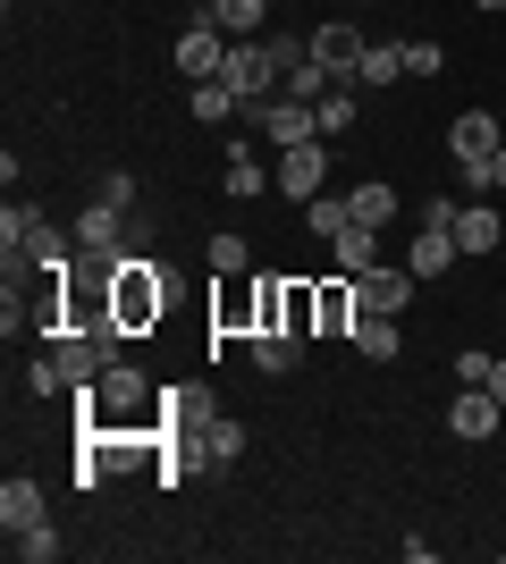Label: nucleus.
<instances>
[{"instance_id":"obj_29","label":"nucleus","mask_w":506,"mask_h":564,"mask_svg":"<svg viewBox=\"0 0 506 564\" xmlns=\"http://www.w3.org/2000/svg\"><path fill=\"white\" fill-rule=\"evenodd\" d=\"M330 85H337V76L321 68V59H304V68H288V76H279V94H295V101H321Z\"/></svg>"},{"instance_id":"obj_36","label":"nucleus","mask_w":506,"mask_h":564,"mask_svg":"<svg viewBox=\"0 0 506 564\" xmlns=\"http://www.w3.org/2000/svg\"><path fill=\"white\" fill-rule=\"evenodd\" d=\"M489 194H506V143H498V161H489Z\"/></svg>"},{"instance_id":"obj_16","label":"nucleus","mask_w":506,"mask_h":564,"mask_svg":"<svg viewBox=\"0 0 506 564\" xmlns=\"http://www.w3.org/2000/svg\"><path fill=\"white\" fill-rule=\"evenodd\" d=\"M295 362H304V337L295 329H254V371L262 379H288Z\"/></svg>"},{"instance_id":"obj_33","label":"nucleus","mask_w":506,"mask_h":564,"mask_svg":"<svg viewBox=\"0 0 506 564\" xmlns=\"http://www.w3.org/2000/svg\"><path fill=\"white\" fill-rule=\"evenodd\" d=\"M489 362H498V354H482V346H464V354H456V379H464V388H489Z\"/></svg>"},{"instance_id":"obj_6","label":"nucleus","mask_w":506,"mask_h":564,"mask_svg":"<svg viewBox=\"0 0 506 564\" xmlns=\"http://www.w3.org/2000/svg\"><path fill=\"white\" fill-rule=\"evenodd\" d=\"M304 43H313V59H321V68L337 76V85H355V68H363V51H372V34H355V25H346V18H330V25H313V34H304Z\"/></svg>"},{"instance_id":"obj_25","label":"nucleus","mask_w":506,"mask_h":564,"mask_svg":"<svg viewBox=\"0 0 506 564\" xmlns=\"http://www.w3.org/2000/svg\"><path fill=\"white\" fill-rule=\"evenodd\" d=\"M237 455H245V422H237V413H219V422L203 430V464H237Z\"/></svg>"},{"instance_id":"obj_34","label":"nucleus","mask_w":506,"mask_h":564,"mask_svg":"<svg viewBox=\"0 0 506 564\" xmlns=\"http://www.w3.org/2000/svg\"><path fill=\"white\" fill-rule=\"evenodd\" d=\"M101 203H119V212H127V203H136V177H127V169H110V177H101Z\"/></svg>"},{"instance_id":"obj_1","label":"nucleus","mask_w":506,"mask_h":564,"mask_svg":"<svg viewBox=\"0 0 506 564\" xmlns=\"http://www.w3.org/2000/svg\"><path fill=\"white\" fill-rule=\"evenodd\" d=\"M0 245H9L25 270H43V279L76 270V228H51L34 203H9V212H0Z\"/></svg>"},{"instance_id":"obj_5","label":"nucleus","mask_w":506,"mask_h":564,"mask_svg":"<svg viewBox=\"0 0 506 564\" xmlns=\"http://www.w3.org/2000/svg\"><path fill=\"white\" fill-rule=\"evenodd\" d=\"M270 186L288 194V203H313L330 186V143H288L279 161H270Z\"/></svg>"},{"instance_id":"obj_13","label":"nucleus","mask_w":506,"mask_h":564,"mask_svg":"<svg viewBox=\"0 0 506 564\" xmlns=\"http://www.w3.org/2000/svg\"><path fill=\"white\" fill-rule=\"evenodd\" d=\"M25 522H51L43 480H34V471H9V480H0V531H25Z\"/></svg>"},{"instance_id":"obj_37","label":"nucleus","mask_w":506,"mask_h":564,"mask_svg":"<svg viewBox=\"0 0 506 564\" xmlns=\"http://www.w3.org/2000/svg\"><path fill=\"white\" fill-rule=\"evenodd\" d=\"M473 9H506V0H473Z\"/></svg>"},{"instance_id":"obj_26","label":"nucleus","mask_w":506,"mask_h":564,"mask_svg":"<svg viewBox=\"0 0 506 564\" xmlns=\"http://www.w3.org/2000/svg\"><path fill=\"white\" fill-rule=\"evenodd\" d=\"M194 118H203V127H228V118H245V101L212 76V85H194Z\"/></svg>"},{"instance_id":"obj_23","label":"nucleus","mask_w":506,"mask_h":564,"mask_svg":"<svg viewBox=\"0 0 506 564\" xmlns=\"http://www.w3.org/2000/svg\"><path fill=\"white\" fill-rule=\"evenodd\" d=\"M60 547H68V540H60L51 522H25V531H9V556H18V564H51Z\"/></svg>"},{"instance_id":"obj_32","label":"nucleus","mask_w":506,"mask_h":564,"mask_svg":"<svg viewBox=\"0 0 506 564\" xmlns=\"http://www.w3.org/2000/svg\"><path fill=\"white\" fill-rule=\"evenodd\" d=\"M313 321H321V312H313V286L288 279V329H295V337H313Z\"/></svg>"},{"instance_id":"obj_19","label":"nucleus","mask_w":506,"mask_h":564,"mask_svg":"<svg viewBox=\"0 0 506 564\" xmlns=\"http://www.w3.org/2000/svg\"><path fill=\"white\" fill-rule=\"evenodd\" d=\"M330 253H337V270L355 279V270H372V261H380V228H363V219H346V228L330 236Z\"/></svg>"},{"instance_id":"obj_35","label":"nucleus","mask_w":506,"mask_h":564,"mask_svg":"<svg viewBox=\"0 0 506 564\" xmlns=\"http://www.w3.org/2000/svg\"><path fill=\"white\" fill-rule=\"evenodd\" d=\"M489 397L506 404V354H498V362H489Z\"/></svg>"},{"instance_id":"obj_4","label":"nucleus","mask_w":506,"mask_h":564,"mask_svg":"<svg viewBox=\"0 0 506 564\" xmlns=\"http://www.w3.org/2000/svg\"><path fill=\"white\" fill-rule=\"evenodd\" d=\"M245 127L270 135V152H288V143H321V110H313V101H295V94H270Z\"/></svg>"},{"instance_id":"obj_10","label":"nucleus","mask_w":506,"mask_h":564,"mask_svg":"<svg viewBox=\"0 0 506 564\" xmlns=\"http://www.w3.org/2000/svg\"><path fill=\"white\" fill-rule=\"evenodd\" d=\"M177 68H186L194 85H212V76L228 68V34H219V25H203V18H194L186 34H177Z\"/></svg>"},{"instance_id":"obj_31","label":"nucleus","mask_w":506,"mask_h":564,"mask_svg":"<svg viewBox=\"0 0 506 564\" xmlns=\"http://www.w3.org/2000/svg\"><path fill=\"white\" fill-rule=\"evenodd\" d=\"M346 219H355V212H346V194H337V203H321V194H313V203H304V228H313L321 245H330V236L346 228Z\"/></svg>"},{"instance_id":"obj_7","label":"nucleus","mask_w":506,"mask_h":564,"mask_svg":"<svg viewBox=\"0 0 506 564\" xmlns=\"http://www.w3.org/2000/svg\"><path fill=\"white\" fill-rule=\"evenodd\" d=\"M498 143H506V127L489 110H464L456 127H448V152H456V169H489L498 161Z\"/></svg>"},{"instance_id":"obj_17","label":"nucleus","mask_w":506,"mask_h":564,"mask_svg":"<svg viewBox=\"0 0 506 564\" xmlns=\"http://www.w3.org/2000/svg\"><path fill=\"white\" fill-rule=\"evenodd\" d=\"M270 0H203V25H219L228 43H245V34H262Z\"/></svg>"},{"instance_id":"obj_30","label":"nucleus","mask_w":506,"mask_h":564,"mask_svg":"<svg viewBox=\"0 0 506 564\" xmlns=\"http://www.w3.org/2000/svg\"><path fill=\"white\" fill-rule=\"evenodd\" d=\"M245 261H254V253H245V236L219 228V236H212V270H219V279H245Z\"/></svg>"},{"instance_id":"obj_28","label":"nucleus","mask_w":506,"mask_h":564,"mask_svg":"<svg viewBox=\"0 0 506 564\" xmlns=\"http://www.w3.org/2000/svg\"><path fill=\"white\" fill-rule=\"evenodd\" d=\"M313 110H321V135H355V85H337V94H321Z\"/></svg>"},{"instance_id":"obj_27","label":"nucleus","mask_w":506,"mask_h":564,"mask_svg":"<svg viewBox=\"0 0 506 564\" xmlns=\"http://www.w3.org/2000/svg\"><path fill=\"white\" fill-rule=\"evenodd\" d=\"M406 76H422V85L448 76V43H439V34H406Z\"/></svg>"},{"instance_id":"obj_8","label":"nucleus","mask_w":506,"mask_h":564,"mask_svg":"<svg viewBox=\"0 0 506 564\" xmlns=\"http://www.w3.org/2000/svg\"><path fill=\"white\" fill-rule=\"evenodd\" d=\"M119 228H127L119 203H85L76 212V261H119Z\"/></svg>"},{"instance_id":"obj_12","label":"nucleus","mask_w":506,"mask_h":564,"mask_svg":"<svg viewBox=\"0 0 506 564\" xmlns=\"http://www.w3.org/2000/svg\"><path fill=\"white\" fill-rule=\"evenodd\" d=\"M313 312H321V321H313L321 337H355V321H363V304H355V279L337 270L330 286H313Z\"/></svg>"},{"instance_id":"obj_15","label":"nucleus","mask_w":506,"mask_h":564,"mask_svg":"<svg viewBox=\"0 0 506 564\" xmlns=\"http://www.w3.org/2000/svg\"><path fill=\"white\" fill-rule=\"evenodd\" d=\"M456 261H464L456 228H413V253H406L413 279H439V270H456Z\"/></svg>"},{"instance_id":"obj_11","label":"nucleus","mask_w":506,"mask_h":564,"mask_svg":"<svg viewBox=\"0 0 506 564\" xmlns=\"http://www.w3.org/2000/svg\"><path fill=\"white\" fill-rule=\"evenodd\" d=\"M355 304L363 312H406L413 304V270H380V261L355 270Z\"/></svg>"},{"instance_id":"obj_20","label":"nucleus","mask_w":506,"mask_h":564,"mask_svg":"<svg viewBox=\"0 0 506 564\" xmlns=\"http://www.w3.org/2000/svg\"><path fill=\"white\" fill-rule=\"evenodd\" d=\"M397 346H406V337H397V312H363L355 321V354L363 362H397Z\"/></svg>"},{"instance_id":"obj_21","label":"nucleus","mask_w":506,"mask_h":564,"mask_svg":"<svg viewBox=\"0 0 506 564\" xmlns=\"http://www.w3.org/2000/svg\"><path fill=\"white\" fill-rule=\"evenodd\" d=\"M346 212H355L363 228H388V219H397V186H388V177H363V186H346Z\"/></svg>"},{"instance_id":"obj_24","label":"nucleus","mask_w":506,"mask_h":564,"mask_svg":"<svg viewBox=\"0 0 506 564\" xmlns=\"http://www.w3.org/2000/svg\"><path fill=\"white\" fill-rule=\"evenodd\" d=\"M397 76H406V43H372L363 68H355V85H397Z\"/></svg>"},{"instance_id":"obj_22","label":"nucleus","mask_w":506,"mask_h":564,"mask_svg":"<svg viewBox=\"0 0 506 564\" xmlns=\"http://www.w3.org/2000/svg\"><path fill=\"white\" fill-rule=\"evenodd\" d=\"M228 194H237V203H254V194H270V169L254 161V143H245V135H228Z\"/></svg>"},{"instance_id":"obj_18","label":"nucleus","mask_w":506,"mask_h":564,"mask_svg":"<svg viewBox=\"0 0 506 564\" xmlns=\"http://www.w3.org/2000/svg\"><path fill=\"white\" fill-rule=\"evenodd\" d=\"M212 329H219V337H254V286H245V279H219Z\"/></svg>"},{"instance_id":"obj_14","label":"nucleus","mask_w":506,"mask_h":564,"mask_svg":"<svg viewBox=\"0 0 506 564\" xmlns=\"http://www.w3.org/2000/svg\"><path fill=\"white\" fill-rule=\"evenodd\" d=\"M456 245H464V261L498 253V245H506V219H498V203H464V212H456Z\"/></svg>"},{"instance_id":"obj_3","label":"nucleus","mask_w":506,"mask_h":564,"mask_svg":"<svg viewBox=\"0 0 506 564\" xmlns=\"http://www.w3.org/2000/svg\"><path fill=\"white\" fill-rule=\"evenodd\" d=\"M219 85H228V94L245 101V118H254L270 94H279V59H270V43H262V34L228 43V68H219Z\"/></svg>"},{"instance_id":"obj_9","label":"nucleus","mask_w":506,"mask_h":564,"mask_svg":"<svg viewBox=\"0 0 506 564\" xmlns=\"http://www.w3.org/2000/svg\"><path fill=\"white\" fill-rule=\"evenodd\" d=\"M448 430H456V438H489V430H506V404L489 397V388H464V379H456V397H448Z\"/></svg>"},{"instance_id":"obj_2","label":"nucleus","mask_w":506,"mask_h":564,"mask_svg":"<svg viewBox=\"0 0 506 564\" xmlns=\"http://www.w3.org/2000/svg\"><path fill=\"white\" fill-rule=\"evenodd\" d=\"M161 312H169V279H161V261H152V253H119V261H110V321L136 337V329H152Z\"/></svg>"}]
</instances>
